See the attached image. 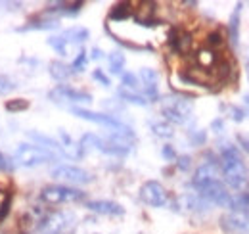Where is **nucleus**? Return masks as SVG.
<instances>
[{"mask_svg":"<svg viewBox=\"0 0 249 234\" xmlns=\"http://www.w3.org/2000/svg\"><path fill=\"white\" fill-rule=\"evenodd\" d=\"M218 169L224 178V184L234 190H244L249 182L248 165L244 163L242 152L234 144H222L220 148V159Z\"/></svg>","mask_w":249,"mask_h":234,"instance_id":"f257e3e1","label":"nucleus"},{"mask_svg":"<svg viewBox=\"0 0 249 234\" xmlns=\"http://www.w3.org/2000/svg\"><path fill=\"white\" fill-rule=\"evenodd\" d=\"M161 116L167 123H175V125H184L192 112H194V102L186 96H165L161 100Z\"/></svg>","mask_w":249,"mask_h":234,"instance_id":"f03ea898","label":"nucleus"},{"mask_svg":"<svg viewBox=\"0 0 249 234\" xmlns=\"http://www.w3.org/2000/svg\"><path fill=\"white\" fill-rule=\"evenodd\" d=\"M56 159V154L46 150L42 146H36V144H27V142H21L18 144L16 152H14V161L21 167H36V165H44L48 161Z\"/></svg>","mask_w":249,"mask_h":234,"instance_id":"7ed1b4c3","label":"nucleus"},{"mask_svg":"<svg viewBox=\"0 0 249 234\" xmlns=\"http://www.w3.org/2000/svg\"><path fill=\"white\" fill-rule=\"evenodd\" d=\"M38 200L42 204L48 205H58V204H67V202H85L87 200V192L65 186V184H50L44 186L38 194Z\"/></svg>","mask_w":249,"mask_h":234,"instance_id":"20e7f679","label":"nucleus"},{"mask_svg":"<svg viewBox=\"0 0 249 234\" xmlns=\"http://www.w3.org/2000/svg\"><path fill=\"white\" fill-rule=\"evenodd\" d=\"M197 196H201L209 205H218L224 209H230V204H232V194L228 192V186L220 178L209 180L207 184L199 186Z\"/></svg>","mask_w":249,"mask_h":234,"instance_id":"39448f33","label":"nucleus"},{"mask_svg":"<svg viewBox=\"0 0 249 234\" xmlns=\"http://www.w3.org/2000/svg\"><path fill=\"white\" fill-rule=\"evenodd\" d=\"M52 176L56 180H62V182H69V184H89L92 182L94 176L85 171L83 167H77V165H69V163H63L52 169Z\"/></svg>","mask_w":249,"mask_h":234,"instance_id":"423d86ee","label":"nucleus"},{"mask_svg":"<svg viewBox=\"0 0 249 234\" xmlns=\"http://www.w3.org/2000/svg\"><path fill=\"white\" fill-rule=\"evenodd\" d=\"M140 200L150 207H163L169 202V194L165 186L157 180H146L140 186Z\"/></svg>","mask_w":249,"mask_h":234,"instance_id":"0eeeda50","label":"nucleus"},{"mask_svg":"<svg viewBox=\"0 0 249 234\" xmlns=\"http://www.w3.org/2000/svg\"><path fill=\"white\" fill-rule=\"evenodd\" d=\"M50 100L52 102H71V104H90L92 102V94L73 88L69 85H58L54 90H50Z\"/></svg>","mask_w":249,"mask_h":234,"instance_id":"6e6552de","label":"nucleus"},{"mask_svg":"<svg viewBox=\"0 0 249 234\" xmlns=\"http://www.w3.org/2000/svg\"><path fill=\"white\" fill-rule=\"evenodd\" d=\"M71 114H73L75 117H79V119L90 121V123H96V125H104V127H107V129H111V131L124 127L123 121H119L115 116H109V114H100V112H92V110L79 108V106L71 108Z\"/></svg>","mask_w":249,"mask_h":234,"instance_id":"1a4fd4ad","label":"nucleus"},{"mask_svg":"<svg viewBox=\"0 0 249 234\" xmlns=\"http://www.w3.org/2000/svg\"><path fill=\"white\" fill-rule=\"evenodd\" d=\"M220 229L226 234H249V217L244 213H224L220 217Z\"/></svg>","mask_w":249,"mask_h":234,"instance_id":"9d476101","label":"nucleus"},{"mask_svg":"<svg viewBox=\"0 0 249 234\" xmlns=\"http://www.w3.org/2000/svg\"><path fill=\"white\" fill-rule=\"evenodd\" d=\"M87 209L98 213V215H124V207L117 202H111V200H90L87 202Z\"/></svg>","mask_w":249,"mask_h":234,"instance_id":"9b49d317","label":"nucleus"},{"mask_svg":"<svg viewBox=\"0 0 249 234\" xmlns=\"http://www.w3.org/2000/svg\"><path fill=\"white\" fill-rule=\"evenodd\" d=\"M85 2H56V4H50L44 14L46 16H65V18H73L77 16L81 10H83Z\"/></svg>","mask_w":249,"mask_h":234,"instance_id":"f8f14e48","label":"nucleus"},{"mask_svg":"<svg viewBox=\"0 0 249 234\" xmlns=\"http://www.w3.org/2000/svg\"><path fill=\"white\" fill-rule=\"evenodd\" d=\"M169 44L175 52L178 54H188L192 48V35L182 29H173L169 33Z\"/></svg>","mask_w":249,"mask_h":234,"instance_id":"ddd939ff","label":"nucleus"},{"mask_svg":"<svg viewBox=\"0 0 249 234\" xmlns=\"http://www.w3.org/2000/svg\"><path fill=\"white\" fill-rule=\"evenodd\" d=\"M196 61L201 69H213L220 63V58H218V52L213 50V48H201L196 52Z\"/></svg>","mask_w":249,"mask_h":234,"instance_id":"4468645a","label":"nucleus"},{"mask_svg":"<svg viewBox=\"0 0 249 234\" xmlns=\"http://www.w3.org/2000/svg\"><path fill=\"white\" fill-rule=\"evenodd\" d=\"M58 27H60L58 18H48V20H33L29 23L21 25L18 31L19 33H23V31H50V29H58Z\"/></svg>","mask_w":249,"mask_h":234,"instance_id":"2eb2a0df","label":"nucleus"},{"mask_svg":"<svg viewBox=\"0 0 249 234\" xmlns=\"http://www.w3.org/2000/svg\"><path fill=\"white\" fill-rule=\"evenodd\" d=\"M62 37L67 44H85L90 39V33L85 27H71V29L63 31Z\"/></svg>","mask_w":249,"mask_h":234,"instance_id":"dca6fc26","label":"nucleus"},{"mask_svg":"<svg viewBox=\"0 0 249 234\" xmlns=\"http://www.w3.org/2000/svg\"><path fill=\"white\" fill-rule=\"evenodd\" d=\"M240 10H242V2L236 4V10L228 21V35H230L232 44H238V39H240Z\"/></svg>","mask_w":249,"mask_h":234,"instance_id":"f3484780","label":"nucleus"},{"mask_svg":"<svg viewBox=\"0 0 249 234\" xmlns=\"http://www.w3.org/2000/svg\"><path fill=\"white\" fill-rule=\"evenodd\" d=\"M107 63H109V73L111 75H123L124 69V54L123 52H111L107 56Z\"/></svg>","mask_w":249,"mask_h":234,"instance_id":"a211bd4d","label":"nucleus"},{"mask_svg":"<svg viewBox=\"0 0 249 234\" xmlns=\"http://www.w3.org/2000/svg\"><path fill=\"white\" fill-rule=\"evenodd\" d=\"M71 73H73L71 67L65 65L63 61H52V63H50V75H52L56 81H60V83H63L65 79H69Z\"/></svg>","mask_w":249,"mask_h":234,"instance_id":"6ab92c4d","label":"nucleus"},{"mask_svg":"<svg viewBox=\"0 0 249 234\" xmlns=\"http://www.w3.org/2000/svg\"><path fill=\"white\" fill-rule=\"evenodd\" d=\"M184 202H186V207L190 211H197V213H203V211H207L211 205L207 204L201 196H197V194H188L184 196Z\"/></svg>","mask_w":249,"mask_h":234,"instance_id":"aec40b11","label":"nucleus"},{"mask_svg":"<svg viewBox=\"0 0 249 234\" xmlns=\"http://www.w3.org/2000/svg\"><path fill=\"white\" fill-rule=\"evenodd\" d=\"M119 98L128 102V104H134V106H148L150 102L144 98V94H138V92H130V90H124V88H119L117 90Z\"/></svg>","mask_w":249,"mask_h":234,"instance_id":"412c9836","label":"nucleus"},{"mask_svg":"<svg viewBox=\"0 0 249 234\" xmlns=\"http://www.w3.org/2000/svg\"><path fill=\"white\" fill-rule=\"evenodd\" d=\"M150 129L154 131V135L159 136V138H171L175 135L173 127L167 123V121H152L150 123Z\"/></svg>","mask_w":249,"mask_h":234,"instance_id":"4be33fe9","label":"nucleus"},{"mask_svg":"<svg viewBox=\"0 0 249 234\" xmlns=\"http://www.w3.org/2000/svg\"><path fill=\"white\" fill-rule=\"evenodd\" d=\"M132 14V8L128 2H121V4H115L113 10L109 12V18L115 20V21H121V20H126L128 16Z\"/></svg>","mask_w":249,"mask_h":234,"instance_id":"5701e85b","label":"nucleus"},{"mask_svg":"<svg viewBox=\"0 0 249 234\" xmlns=\"http://www.w3.org/2000/svg\"><path fill=\"white\" fill-rule=\"evenodd\" d=\"M121 85L124 90H130V92H136L138 87H140V79H138V75L136 73H130V71H123V75H121Z\"/></svg>","mask_w":249,"mask_h":234,"instance_id":"b1692460","label":"nucleus"},{"mask_svg":"<svg viewBox=\"0 0 249 234\" xmlns=\"http://www.w3.org/2000/svg\"><path fill=\"white\" fill-rule=\"evenodd\" d=\"M48 46H52L60 56H65V54H67V42H65V39H63L62 35L50 37V39H48Z\"/></svg>","mask_w":249,"mask_h":234,"instance_id":"393cba45","label":"nucleus"},{"mask_svg":"<svg viewBox=\"0 0 249 234\" xmlns=\"http://www.w3.org/2000/svg\"><path fill=\"white\" fill-rule=\"evenodd\" d=\"M87 63H89V56H87V50H81L75 59H73V63H71V71H77V73H81V71H85V67H87Z\"/></svg>","mask_w":249,"mask_h":234,"instance_id":"a878e982","label":"nucleus"},{"mask_svg":"<svg viewBox=\"0 0 249 234\" xmlns=\"http://www.w3.org/2000/svg\"><path fill=\"white\" fill-rule=\"evenodd\" d=\"M4 108H6L8 112L16 114V112H23V110H27V108H29V102H27V100H21V98H16V100H8Z\"/></svg>","mask_w":249,"mask_h":234,"instance_id":"bb28decb","label":"nucleus"},{"mask_svg":"<svg viewBox=\"0 0 249 234\" xmlns=\"http://www.w3.org/2000/svg\"><path fill=\"white\" fill-rule=\"evenodd\" d=\"M228 117H230L232 121H236V123H242V121L248 117V112H246L242 106L230 104V106H228Z\"/></svg>","mask_w":249,"mask_h":234,"instance_id":"cd10ccee","label":"nucleus"},{"mask_svg":"<svg viewBox=\"0 0 249 234\" xmlns=\"http://www.w3.org/2000/svg\"><path fill=\"white\" fill-rule=\"evenodd\" d=\"M207 44H209V48H213V50H217V48H220V46H224V37H222V33L211 31V33L207 35Z\"/></svg>","mask_w":249,"mask_h":234,"instance_id":"c85d7f7f","label":"nucleus"},{"mask_svg":"<svg viewBox=\"0 0 249 234\" xmlns=\"http://www.w3.org/2000/svg\"><path fill=\"white\" fill-rule=\"evenodd\" d=\"M205 140H207V133H205V131L197 129V131H192V133H190V142H192V146H203Z\"/></svg>","mask_w":249,"mask_h":234,"instance_id":"c756f323","label":"nucleus"},{"mask_svg":"<svg viewBox=\"0 0 249 234\" xmlns=\"http://www.w3.org/2000/svg\"><path fill=\"white\" fill-rule=\"evenodd\" d=\"M92 79H94V81H98V83H100L102 87H109V85H111L109 77H107V75H106V73H104V71H102L100 67L92 71Z\"/></svg>","mask_w":249,"mask_h":234,"instance_id":"7c9ffc66","label":"nucleus"},{"mask_svg":"<svg viewBox=\"0 0 249 234\" xmlns=\"http://www.w3.org/2000/svg\"><path fill=\"white\" fill-rule=\"evenodd\" d=\"M236 140H238V150L240 152H246L249 156V136L244 135V133H238L236 135Z\"/></svg>","mask_w":249,"mask_h":234,"instance_id":"2f4dec72","label":"nucleus"},{"mask_svg":"<svg viewBox=\"0 0 249 234\" xmlns=\"http://www.w3.org/2000/svg\"><path fill=\"white\" fill-rule=\"evenodd\" d=\"M12 88H14V83H12V79H8L6 75H2V73H0V96L8 94Z\"/></svg>","mask_w":249,"mask_h":234,"instance_id":"473e14b6","label":"nucleus"},{"mask_svg":"<svg viewBox=\"0 0 249 234\" xmlns=\"http://www.w3.org/2000/svg\"><path fill=\"white\" fill-rule=\"evenodd\" d=\"M161 156H163L167 161H173V159H177V152H175V148L171 146V144H165V146L161 148Z\"/></svg>","mask_w":249,"mask_h":234,"instance_id":"72a5a7b5","label":"nucleus"},{"mask_svg":"<svg viewBox=\"0 0 249 234\" xmlns=\"http://www.w3.org/2000/svg\"><path fill=\"white\" fill-rule=\"evenodd\" d=\"M190 165H192V157H190V156H180V157H177V167H178L180 171H188Z\"/></svg>","mask_w":249,"mask_h":234,"instance_id":"f704fd0d","label":"nucleus"},{"mask_svg":"<svg viewBox=\"0 0 249 234\" xmlns=\"http://www.w3.org/2000/svg\"><path fill=\"white\" fill-rule=\"evenodd\" d=\"M211 129H213V133H217V135H220V133L224 131V121H222L220 117H217V119H213V123H211Z\"/></svg>","mask_w":249,"mask_h":234,"instance_id":"c9c22d12","label":"nucleus"},{"mask_svg":"<svg viewBox=\"0 0 249 234\" xmlns=\"http://www.w3.org/2000/svg\"><path fill=\"white\" fill-rule=\"evenodd\" d=\"M10 211V200H4L2 204H0V221L6 217V213Z\"/></svg>","mask_w":249,"mask_h":234,"instance_id":"e433bc0d","label":"nucleus"},{"mask_svg":"<svg viewBox=\"0 0 249 234\" xmlns=\"http://www.w3.org/2000/svg\"><path fill=\"white\" fill-rule=\"evenodd\" d=\"M0 169H4V171H6V169H12V163L8 161V157H6L2 152H0Z\"/></svg>","mask_w":249,"mask_h":234,"instance_id":"4c0bfd02","label":"nucleus"},{"mask_svg":"<svg viewBox=\"0 0 249 234\" xmlns=\"http://www.w3.org/2000/svg\"><path fill=\"white\" fill-rule=\"evenodd\" d=\"M90 58H92V59H102V58H104V52H102L100 48H92V52H90Z\"/></svg>","mask_w":249,"mask_h":234,"instance_id":"58836bf2","label":"nucleus"},{"mask_svg":"<svg viewBox=\"0 0 249 234\" xmlns=\"http://www.w3.org/2000/svg\"><path fill=\"white\" fill-rule=\"evenodd\" d=\"M244 104L249 106V94H244Z\"/></svg>","mask_w":249,"mask_h":234,"instance_id":"ea45409f","label":"nucleus"},{"mask_svg":"<svg viewBox=\"0 0 249 234\" xmlns=\"http://www.w3.org/2000/svg\"><path fill=\"white\" fill-rule=\"evenodd\" d=\"M244 215H248V217H249V200H248V205H246V211H244Z\"/></svg>","mask_w":249,"mask_h":234,"instance_id":"a19ab883","label":"nucleus"},{"mask_svg":"<svg viewBox=\"0 0 249 234\" xmlns=\"http://www.w3.org/2000/svg\"><path fill=\"white\" fill-rule=\"evenodd\" d=\"M246 71H248V81H249V59H248V63H246Z\"/></svg>","mask_w":249,"mask_h":234,"instance_id":"79ce46f5","label":"nucleus"}]
</instances>
